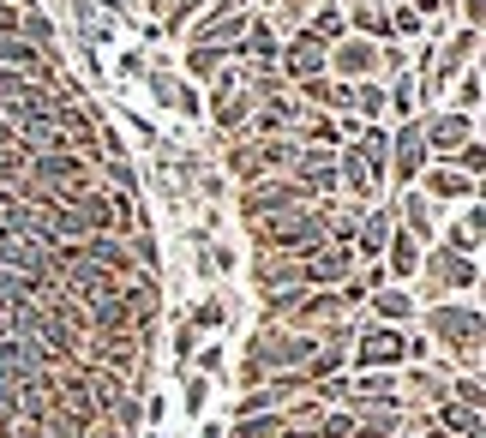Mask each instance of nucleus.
<instances>
[{
	"label": "nucleus",
	"mask_w": 486,
	"mask_h": 438,
	"mask_svg": "<svg viewBox=\"0 0 486 438\" xmlns=\"http://www.w3.org/2000/svg\"><path fill=\"white\" fill-rule=\"evenodd\" d=\"M246 228H252V246H259V253H283V259H306V253L330 246L319 204H301V210H283V217L246 222Z\"/></svg>",
	"instance_id": "1"
},
{
	"label": "nucleus",
	"mask_w": 486,
	"mask_h": 438,
	"mask_svg": "<svg viewBox=\"0 0 486 438\" xmlns=\"http://www.w3.org/2000/svg\"><path fill=\"white\" fill-rule=\"evenodd\" d=\"M312 342H319L312 331H277V324H259V337L246 342L241 379L259 384V379H270V373H294V366L312 360Z\"/></svg>",
	"instance_id": "2"
},
{
	"label": "nucleus",
	"mask_w": 486,
	"mask_h": 438,
	"mask_svg": "<svg viewBox=\"0 0 486 438\" xmlns=\"http://www.w3.org/2000/svg\"><path fill=\"white\" fill-rule=\"evenodd\" d=\"M426 331H432V342H445L450 355H463L468 373H481V306H450V300H439V306L426 313Z\"/></svg>",
	"instance_id": "3"
},
{
	"label": "nucleus",
	"mask_w": 486,
	"mask_h": 438,
	"mask_svg": "<svg viewBox=\"0 0 486 438\" xmlns=\"http://www.w3.org/2000/svg\"><path fill=\"white\" fill-rule=\"evenodd\" d=\"M306 199L312 193L294 175H259V180H246V193H241V217L264 222V217H283V210H301Z\"/></svg>",
	"instance_id": "4"
},
{
	"label": "nucleus",
	"mask_w": 486,
	"mask_h": 438,
	"mask_svg": "<svg viewBox=\"0 0 486 438\" xmlns=\"http://www.w3.org/2000/svg\"><path fill=\"white\" fill-rule=\"evenodd\" d=\"M354 366L361 373H379V366H403L408 360V331L403 324H372V331H361L354 337Z\"/></svg>",
	"instance_id": "5"
},
{
	"label": "nucleus",
	"mask_w": 486,
	"mask_h": 438,
	"mask_svg": "<svg viewBox=\"0 0 486 438\" xmlns=\"http://www.w3.org/2000/svg\"><path fill=\"white\" fill-rule=\"evenodd\" d=\"M379 60H385V48L372 37H337L330 42V55H324V73H337V79H372L379 73Z\"/></svg>",
	"instance_id": "6"
},
{
	"label": "nucleus",
	"mask_w": 486,
	"mask_h": 438,
	"mask_svg": "<svg viewBox=\"0 0 486 438\" xmlns=\"http://www.w3.org/2000/svg\"><path fill=\"white\" fill-rule=\"evenodd\" d=\"M348 319V306H343V295H324V288H301V300L288 306V319L283 324H294V331H330V324H343Z\"/></svg>",
	"instance_id": "7"
},
{
	"label": "nucleus",
	"mask_w": 486,
	"mask_h": 438,
	"mask_svg": "<svg viewBox=\"0 0 486 438\" xmlns=\"http://www.w3.org/2000/svg\"><path fill=\"white\" fill-rule=\"evenodd\" d=\"M354 246H319L301 259V288H337L343 277H354Z\"/></svg>",
	"instance_id": "8"
},
{
	"label": "nucleus",
	"mask_w": 486,
	"mask_h": 438,
	"mask_svg": "<svg viewBox=\"0 0 486 438\" xmlns=\"http://www.w3.org/2000/svg\"><path fill=\"white\" fill-rule=\"evenodd\" d=\"M343 408H403V391H396V379H390L385 366L379 373H354Z\"/></svg>",
	"instance_id": "9"
},
{
	"label": "nucleus",
	"mask_w": 486,
	"mask_h": 438,
	"mask_svg": "<svg viewBox=\"0 0 486 438\" xmlns=\"http://www.w3.org/2000/svg\"><path fill=\"white\" fill-rule=\"evenodd\" d=\"M426 162H432V157H426V133H421V120H408L403 133L390 139V175L408 186V180H421Z\"/></svg>",
	"instance_id": "10"
},
{
	"label": "nucleus",
	"mask_w": 486,
	"mask_h": 438,
	"mask_svg": "<svg viewBox=\"0 0 486 438\" xmlns=\"http://www.w3.org/2000/svg\"><path fill=\"white\" fill-rule=\"evenodd\" d=\"M421 133H426V157H445V162H450V150H456V144H468V139H474V120L450 108V115L421 120Z\"/></svg>",
	"instance_id": "11"
},
{
	"label": "nucleus",
	"mask_w": 486,
	"mask_h": 438,
	"mask_svg": "<svg viewBox=\"0 0 486 438\" xmlns=\"http://www.w3.org/2000/svg\"><path fill=\"white\" fill-rule=\"evenodd\" d=\"M324 55H330V48H324L312 30H301V37L288 42L277 60H283V79H288V84H301V79H319V73H324Z\"/></svg>",
	"instance_id": "12"
},
{
	"label": "nucleus",
	"mask_w": 486,
	"mask_h": 438,
	"mask_svg": "<svg viewBox=\"0 0 486 438\" xmlns=\"http://www.w3.org/2000/svg\"><path fill=\"white\" fill-rule=\"evenodd\" d=\"M421 180H426V199H445V204H456V199H474L481 186H474V175H463L456 162H439V168H421Z\"/></svg>",
	"instance_id": "13"
},
{
	"label": "nucleus",
	"mask_w": 486,
	"mask_h": 438,
	"mask_svg": "<svg viewBox=\"0 0 486 438\" xmlns=\"http://www.w3.org/2000/svg\"><path fill=\"white\" fill-rule=\"evenodd\" d=\"M474 282H481V271H474L468 253H450V246L432 253V295H445V288H474Z\"/></svg>",
	"instance_id": "14"
},
{
	"label": "nucleus",
	"mask_w": 486,
	"mask_h": 438,
	"mask_svg": "<svg viewBox=\"0 0 486 438\" xmlns=\"http://www.w3.org/2000/svg\"><path fill=\"white\" fill-rule=\"evenodd\" d=\"M241 37H246V13L241 6H217V13L192 30V42H204V48H234Z\"/></svg>",
	"instance_id": "15"
},
{
	"label": "nucleus",
	"mask_w": 486,
	"mask_h": 438,
	"mask_svg": "<svg viewBox=\"0 0 486 438\" xmlns=\"http://www.w3.org/2000/svg\"><path fill=\"white\" fill-rule=\"evenodd\" d=\"M379 259H385V277L390 282H408L414 271H421V240L408 235V228H390V240H385V253H379Z\"/></svg>",
	"instance_id": "16"
},
{
	"label": "nucleus",
	"mask_w": 486,
	"mask_h": 438,
	"mask_svg": "<svg viewBox=\"0 0 486 438\" xmlns=\"http://www.w3.org/2000/svg\"><path fill=\"white\" fill-rule=\"evenodd\" d=\"M337 180H343V186H348V193H354L361 204L379 199V175L366 168V157L354 150V144H348V150H337Z\"/></svg>",
	"instance_id": "17"
},
{
	"label": "nucleus",
	"mask_w": 486,
	"mask_h": 438,
	"mask_svg": "<svg viewBox=\"0 0 486 438\" xmlns=\"http://www.w3.org/2000/svg\"><path fill=\"white\" fill-rule=\"evenodd\" d=\"M372 313H379V324H408L414 319V295H408L403 282H385V288H372Z\"/></svg>",
	"instance_id": "18"
},
{
	"label": "nucleus",
	"mask_w": 486,
	"mask_h": 438,
	"mask_svg": "<svg viewBox=\"0 0 486 438\" xmlns=\"http://www.w3.org/2000/svg\"><path fill=\"white\" fill-rule=\"evenodd\" d=\"M354 415V438H396L408 408H348Z\"/></svg>",
	"instance_id": "19"
},
{
	"label": "nucleus",
	"mask_w": 486,
	"mask_h": 438,
	"mask_svg": "<svg viewBox=\"0 0 486 438\" xmlns=\"http://www.w3.org/2000/svg\"><path fill=\"white\" fill-rule=\"evenodd\" d=\"M390 240V217L385 210H366L361 222H354V259H379Z\"/></svg>",
	"instance_id": "20"
},
{
	"label": "nucleus",
	"mask_w": 486,
	"mask_h": 438,
	"mask_svg": "<svg viewBox=\"0 0 486 438\" xmlns=\"http://www.w3.org/2000/svg\"><path fill=\"white\" fill-rule=\"evenodd\" d=\"M252 108H259L252 90H228V97H217V133H241Z\"/></svg>",
	"instance_id": "21"
},
{
	"label": "nucleus",
	"mask_w": 486,
	"mask_h": 438,
	"mask_svg": "<svg viewBox=\"0 0 486 438\" xmlns=\"http://www.w3.org/2000/svg\"><path fill=\"white\" fill-rule=\"evenodd\" d=\"M228 175H234V180H259V175H270V162H264V144H259V139H241L234 150H228Z\"/></svg>",
	"instance_id": "22"
},
{
	"label": "nucleus",
	"mask_w": 486,
	"mask_h": 438,
	"mask_svg": "<svg viewBox=\"0 0 486 438\" xmlns=\"http://www.w3.org/2000/svg\"><path fill=\"white\" fill-rule=\"evenodd\" d=\"M288 420H283V408H264V415H241L234 420V438H277Z\"/></svg>",
	"instance_id": "23"
},
{
	"label": "nucleus",
	"mask_w": 486,
	"mask_h": 438,
	"mask_svg": "<svg viewBox=\"0 0 486 438\" xmlns=\"http://www.w3.org/2000/svg\"><path fill=\"white\" fill-rule=\"evenodd\" d=\"M474 42H481V30L468 24L463 37H456V42H450V48H445V60H439V79H450L456 66H468V55H474Z\"/></svg>",
	"instance_id": "24"
},
{
	"label": "nucleus",
	"mask_w": 486,
	"mask_h": 438,
	"mask_svg": "<svg viewBox=\"0 0 486 438\" xmlns=\"http://www.w3.org/2000/svg\"><path fill=\"white\" fill-rule=\"evenodd\" d=\"M228 60V48H204V42H192V55H186V73L192 79H217V66Z\"/></svg>",
	"instance_id": "25"
},
{
	"label": "nucleus",
	"mask_w": 486,
	"mask_h": 438,
	"mask_svg": "<svg viewBox=\"0 0 486 438\" xmlns=\"http://www.w3.org/2000/svg\"><path fill=\"white\" fill-rule=\"evenodd\" d=\"M337 139H343V126L330 115H312V108H306V144H337Z\"/></svg>",
	"instance_id": "26"
},
{
	"label": "nucleus",
	"mask_w": 486,
	"mask_h": 438,
	"mask_svg": "<svg viewBox=\"0 0 486 438\" xmlns=\"http://www.w3.org/2000/svg\"><path fill=\"white\" fill-rule=\"evenodd\" d=\"M403 228H408V235H414V240L426 246V235H432V217H426V199H408V204H403Z\"/></svg>",
	"instance_id": "27"
},
{
	"label": "nucleus",
	"mask_w": 486,
	"mask_h": 438,
	"mask_svg": "<svg viewBox=\"0 0 486 438\" xmlns=\"http://www.w3.org/2000/svg\"><path fill=\"white\" fill-rule=\"evenodd\" d=\"M312 438H354V415H348V408H337V415H319Z\"/></svg>",
	"instance_id": "28"
},
{
	"label": "nucleus",
	"mask_w": 486,
	"mask_h": 438,
	"mask_svg": "<svg viewBox=\"0 0 486 438\" xmlns=\"http://www.w3.org/2000/svg\"><path fill=\"white\" fill-rule=\"evenodd\" d=\"M354 108H361V115L372 120V115H379V108H385V90H379V84H372V79H354Z\"/></svg>",
	"instance_id": "29"
},
{
	"label": "nucleus",
	"mask_w": 486,
	"mask_h": 438,
	"mask_svg": "<svg viewBox=\"0 0 486 438\" xmlns=\"http://www.w3.org/2000/svg\"><path fill=\"white\" fill-rule=\"evenodd\" d=\"M450 162H456V168H463V175H481V162H486V144H481V139L456 144V150H450Z\"/></svg>",
	"instance_id": "30"
},
{
	"label": "nucleus",
	"mask_w": 486,
	"mask_h": 438,
	"mask_svg": "<svg viewBox=\"0 0 486 438\" xmlns=\"http://www.w3.org/2000/svg\"><path fill=\"white\" fill-rule=\"evenodd\" d=\"M354 30H361V37H385L390 19L379 13V6H354Z\"/></svg>",
	"instance_id": "31"
},
{
	"label": "nucleus",
	"mask_w": 486,
	"mask_h": 438,
	"mask_svg": "<svg viewBox=\"0 0 486 438\" xmlns=\"http://www.w3.org/2000/svg\"><path fill=\"white\" fill-rule=\"evenodd\" d=\"M312 37H319V42H324V48H330V42L343 37V13H337V6H324L319 19H312Z\"/></svg>",
	"instance_id": "32"
},
{
	"label": "nucleus",
	"mask_w": 486,
	"mask_h": 438,
	"mask_svg": "<svg viewBox=\"0 0 486 438\" xmlns=\"http://www.w3.org/2000/svg\"><path fill=\"white\" fill-rule=\"evenodd\" d=\"M474 108H481V79L468 73V79H463V108H456V115H468V120H474Z\"/></svg>",
	"instance_id": "33"
},
{
	"label": "nucleus",
	"mask_w": 486,
	"mask_h": 438,
	"mask_svg": "<svg viewBox=\"0 0 486 438\" xmlns=\"http://www.w3.org/2000/svg\"><path fill=\"white\" fill-rule=\"evenodd\" d=\"M306 6H312V0H288V6H283V19H301Z\"/></svg>",
	"instance_id": "34"
},
{
	"label": "nucleus",
	"mask_w": 486,
	"mask_h": 438,
	"mask_svg": "<svg viewBox=\"0 0 486 438\" xmlns=\"http://www.w3.org/2000/svg\"><path fill=\"white\" fill-rule=\"evenodd\" d=\"M463 13H468V24H481V0H463Z\"/></svg>",
	"instance_id": "35"
},
{
	"label": "nucleus",
	"mask_w": 486,
	"mask_h": 438,
	"mask_svg": "<svg viewBox=\"0 0 486 438\" xmlns=\"http://www.w3.org/2000/svg\"><path fill=\"white\" fill-rule=\"evenodd\" d=\"M223 6H241V0H223Z\"/></svg>",
	"instance_id": "36"
}]
</instances>
